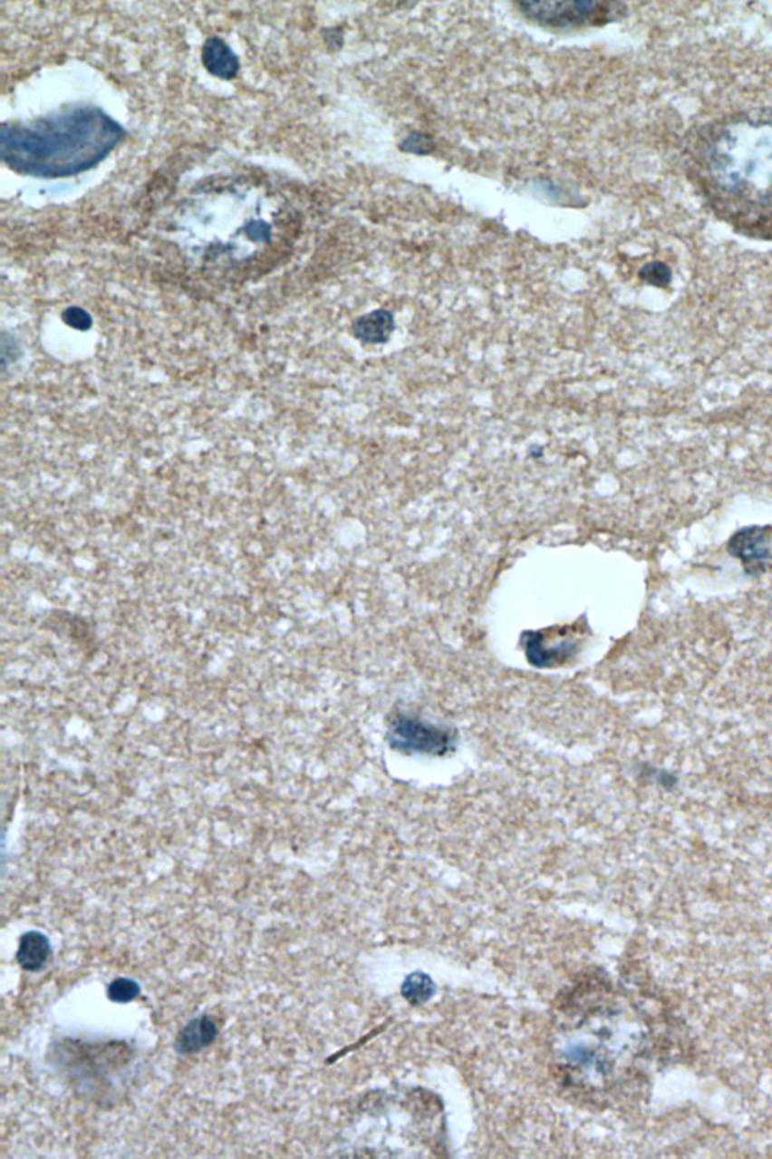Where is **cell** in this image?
I'll return each mask as SVG.
<instances>
[{"instance_id":"1","label":"cell","mask_w":772,"mask_h":1159,"mask_svg":"<svg viewBox=\"0 0 772 1159\" xmlns=\"http://www.w3.org/2000/svg\"><path fill=\"white\" fill-rule=\"evenodd\" d=\"M685 161L690 180L719 220L772 242V108L701 124L690 135Z\"/></svg>"},{"instance_id":"2","label":"cell","mask_w":772,"mask_h":1159,"mask_svg":"<svg viewBox=\"0 0 772 1159\" xmlns=\"http://www.w3.org/2000/svg\"><path fill=\"white\" fill-rule=\"evenodd\" d=\"M242 181L204 186L186 204L183 247L202 269L247 272L284 251L290 229L281 198Z\"/></svg>"},{"instance_id":"3","label":"cell","mask_w":772,"mask_h":1159,"mask_svg":"<svg viewBox=\"0 0 772 1159\" xmlns=\"http://www.w3.org/2000/svg\"><path fill=\"white\" fill-rule=\"evenodd\" d=\"M124 135L121 124L103 109L72 104L29 122H4L0 149L14 171L59 179L97 167Z\"/></svg>"},{"instance_id":"4","label":"cell","mask_w":772,"mask_h":1159,"mask_svg":"<svg viewBox=\"0 0 772 1159\" xmlns=\"http://www.w3.org/2000/svg\"><path fill=\"white\" fill-rule=\"evenodd\" d=\"M623 1027L619 1011L610 1006L566 1011L554 1047L563 1079L592 1092L608 1087L622 1065Z\"/></svg>"},{"instance_id":"5","label":"cell","mask_w":772,"mask_h":1159,"mask_svg":"<svg viewBox=\"0 0 772 1159\" xmlns=\"http://www.w3.org/2000/svg\"><path fill=\"white\" fill-rule=\"evenodd\" d=\"M388 740L395 751L433 756L445 755L456 746V735L451 729L408 715L395 716L390 725Z\"/></svg>"},{"instance_id":"6","label":"cell","mask_w":772,"mask_h":1159,"mask_svg":"<svg viewBox=\"0 0 772 1159\" xmlns=\"http://www.w3.org/2000/svg\"><path fill=\"white\" fill-rule=\"evenodd\" d=\"M522 11L542 24L572 27L605 20L610 9L593 2H533L522 4Z\"/></svg>"},{"instance_id":"7","label":"cell","mask_w":772,"mask_h":1159,"mask_svg":"<svg viewBox=\"0 0 772 1159\" xmlns=\"http://www.w3.org/2000/svg\"><path fill=\"white\" fill-rule=\"evenodd\" d=\"M526 660L536 667H554L566 663L576 649V640H548L542 631L524 633Z\"/></svg>"},{"instance_id":"8","label":"cell","mask_w":772,"mask_h":1159,"mask_svg":"<svg viewBox=\"0 0 772 1159\" xmlns=\"http://www.w3.org/2000/svg\"><path fill=\"white\" fill-rule=\"evenodd\" d=\"M202 63L213 76L231 81L240 70L237 54L219 36L207 38L202 47Z\"/></svg>"},{"instance_id":"9","label":"cell","mask_w":772,"mask_h":1159,"mask_svg":"<svg viewBox=\"0 0 772 1159\" xmlns=\"http://www.w3.org/2000/svg\"><path fill=\"white\" fill-rule=\"evenodd\" d=\"M216 1036L217 1025L215 1020L208 1016H199L181 1029L176 1040V1049L183 1056L195 1054L215 1042Z\"/></svg>"},{"instance_id":"10","label":"cell","mask_w":772,"mask_h":1159,"mask_svg":"<svg viewBox=\"0 0 772 1159\" xmlns=\"http://www.w3.org/2000/svg\"><path fill=\"white\" fill-rule=\"evenodd\" d=\"M392 331H394V317L391 315V311L383 310V308L361 316L353 324L355 337L360 342L369 343V345H383L390 340Z\"/></svg>"},{"instance_id":"11","label":"cell","mask_w":772,"mask_h":1159,"mask_svg":"<svg viewBox=\"0 0 772 1159\" xmlns=\"http://www.w3.org/2000/svg\"><path fill=\"white\" fill-rule=\"evenodd\" d=\"M49 940L40 931H27L22 936L17 951V962L23 969L40 970L49 962Z\"/></svg>"},{"instance_id":"12","label":"cell","mask_w":772,"mask_h":1159,"mask_svg":"<svg viewBox=\"0 0 772 1159\" xmlns=\"http://www.w3.org/2000/svg\"><path fill=\"white\" fill-rule=\"evenodd\" d=\"M431 992H433V984H431L430 979L426 977V975H412L403 984V995L413 1004L415 1002H422L427 998H430Z\"/></svg>"},{"instance_id":"13","label":"cell","mask_w":772,"mask_h":1159,"mask_svg":"<svg viewBox=\"0 0 772 1159\" xmlns=\"http://www.w3.org/2000/svg\"><path fill=\"white\" fill-rule=\"evenodd\" d=\"M140 984L130 979H113L109 984L108 997L113 1002H130L140 995Z\"/></svg>"},{"instance_id":"14","label":"cell","mask_w":772,"mask_h":1159,"mask_svg":"<svg viewBox=\"0 0 772 1159\" xmlns=\"http://www.w3.org/2000/svg\"><path fill=\"white\" fill-rule=\"evenodd\" d=\"M63 319L68 326L81 329V331L90 329L91 325H92V317H91L90 313L83 310V308H79V307H70V308L63 311Z\"/></svg>"},{"instance_id":"15","label":"cell","mask_w":772,"mask_h":1159,"mask_svg":"<svg viewBox=\"0 0 772 1159\" xmlns=\"http://www.w3.org/2000/svg\"><path fill=\"white\" fill-rule=\"evenodd\" d=\"M433 147H435L433 141H431L429 136L422 135V133H413V135L406 138L403 144H401V149H403L404 151L417 154L430 153Z\"/></svg>"}]
</instances>
